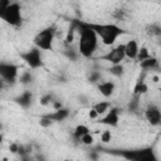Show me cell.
Instances as JSON below:
<instances>
[{
	"instance_id": "cell-1",
	"label": "cell",
	"mask_w": 161,
	"mask_h": 161,
	"mask_svg": "<svg viewBox=\"0 0 161 161\" xmlns=\"http://www.w3.org/2000/svg\"><path fill=\"white\" fill-rule=\"evenodd\" d=\"M77 28V31L79 33V39H78V50H79V54L80 57L86 58V59H89L94 55L97 48H98V36L97 34L89 29L83 20H78V19H74L72 20Z\"/></svg>"
},
{
	"instance_id": "cell-2",
	"label": "cell",
	"mask_w": 161,
	"mask_h": 161,
	"mask_svg": "<svg viewBox=\"0 0 161 161\" xmlns=\"http://www.w3.org/2000/svg\"><path fill=\"white\" fill-rule=\"evenodd\" d=\"M84 24L97 34L98 39H101V42L104 45H113L121 35L126 34V30L123 28H121L119 25L113 24V23L102 24V23L84 21Z\"/></svg>"
},
{
	"instance_id": "cell-3",
	"label": "cell",
	"mask_w": 161,
	"mask_h": 161,
	"mask_svg": "<svg viewBox=\"0 0 161 161\" xmlns=\"http://www.w3.org/2000/svg\"><path fill=\"white\" fill-rule=\"evenodd\" d=\"M113 155H117L128 161H157V156L152 147H143L136 150H119V151H109Z\"/></svg>"
},
{
	"instance_id": "cell-4",
	"label": "cell",
	"mask_w": 161,
	"mask_h": 161,
	"mask_svg": "<svg viewBox=\"0 0 161 161\" xmlns=\"http://www.w3.org/2000/svg\"><path fill=\"white\" fill-rule=\"evenodd\" d=\"M55 34H57V28H55V25H48V26H45V28L42 29L40 31H38V33L35 34V36L33 38L34 47L39 48L42 52L53 50Z\"/></svg>"
},
{
	"instance_id": "cell-5",
	"label": "cell",
	"mask_w": 161,
	"mask_h": 161,
	"mask_svg": "<svg viewBox=\"0 0 161 161\" xmlns=\"http://www.w3.org/2000/svg\"><path fill=\"white\" fill-rule=\"evenodd\" d=\"M0 19L10 26L19 28L23 24V9L16 1H11L5 9L0 11Z\"/></svg>"
},
{
	"instance_id": "cell-6",
	"label": "cell",
	"mask_w": 161,
	"mask_h": 161,
	"mask_svg": "<svg viewBox=\"0 0 161 161\" xmlns=\"http://www.w3.org/2000/svg\"><path fill=\"white\" fill-rule=\"evenodd\" d=\"M20 67L15 63L10 62H0V78L6 83V84H15L18 82Z\"/></svg>"
},
{
	"instance_id": "cell-7",
	"label": "cell",
	"mask_w": 161,
	"mask_h": 161,
	"mask_svg": "<svg viewBox=\"0 0 161 161\" xmlns=\"http://www.w3.org/2000/svg\"><path fill=\"white\" fill-rule=\"evenodd\" d=\"M20 58L33 70L43 67V54H42V50L36 47H33V48L28 49L26 52L20 53Z\"/></svg>"
},
{
	"instance_id": "cell-8",
	"label": "cell",
	"mask_w": 161,
	"mask_h": 161,
	"mask_svg": "<svg viewBox=\"0 0 161 161\" xmlns=\"http://www.w3.org/2000/svg\"><path fill=\"white\" fill-rule=\"evenodd\" d=\"M125 58H126V55H125V44L121 43V44L113 47L112 49H109L103 55H99V57L94 58V60H102V62H107L109 64H118V63H122L125 60Z\"/></svg>"
},
{
	"instance_id": "cell-9",
	"label": "cell",
	"mask_w": 161,
	"mask_h": 161,
	"mask_svg": "<svg viewBox=\"0 0 161 161\" xmlns=\"http://www.w3.org/2000/svg\"><path fill=\"white\" fill-rule=\"evenodd\" d=\"M97 122L99 125H104L108 127H118L119 123V108L118 107H112L102 116L97 118Z\"/></svg>"
},
{
	"instance_id": "cell-10",
	"label": "cell",
	"mask_w": 161,
	"mask_h": 161,
	"mask_svg": "<svg viewBox=\"0 0 161 161\" xmlns=\"http://www.w3.org/2000/svg\"><path fill=\"white\" fill-rule=\"evenodd\" d=\"M145 118L146 121L153 126V127H157L160 123H161V111H160V107L155 103H150L146 109H145Z\"/></svg>"
},
{
	"instance_id": "cell-11",
	"label": "cell",
	"mask_w": 161,
	"mask_h": 161,
	"mask_svg": "<svg viewBox=\"0 0 161 161\" xmlns=\"http://www.w3.org/2000/svg\"><path fill=\"white\" fill-rule=\"evenodd\" d=\"M13 101L23 109H28L30 108L31 103H33V92L30 89H24L20 94H18L16 97L13 98Z\"/></svg>"
},
{
	"instance_id": "cell-12",
	"label": "cell",
	"mask_w": 161,
	"mask_h": 161,
	"mask_svg": "<svg viewBox=\"0 0 161 161\" xmlns=\"http://www.w3.org/2000/svg\"><path fill=\"white\" fill-rule=\"evenodd\" d=\"M69 114H70V109L67 108V107H62L59 109H54L53 112H48V113H45L43 116L49 118L54 123V122H62V121L67 119L69 117Z\"/></svg>"
},
{
	"instance_id": "cell-13",
	"label": "cell",
	"mask_w": 161,
	"mask_h": 161,
	"mask_svg": "<svg viewBox=\"0 0 161 161\" xmlns=\"http://www.w3.org/2000/svg\"><path fill=\"white\" fill-rule=\"evenodd\" d=\"M96 86H97L98 92L104 98H109L116 91V83L113 80H102V82H98Z\"/></svg>"
},
{
	"instance_id": "cell-14",
	"label": "cell",
	"mask_w": 161,
	"mask_h": 161,
	"mask_svg": "<svg viewBox=\"0 0 161 161\" xmlns=\"http://www.w3.org/2000/svg\"><path fill=\"white\" fill-rule=\"evenodd\" d=\"M145 77H146V72L142 70V73L140 74L137 82H136L135 86H133L132 94H135V96H141V97H142L143 94H146V93L148 92V84H147L146 80H145Z\"/></svg>"
},
{
	"instance_id": "cell-15",
	"label": "cell",
	"mask_w": 161,
	"mask_h": 161,
	"mask_svg": "<svg viewBox=\"0 0 161 161\" xmlns=\"http://www.w3.org/2000/svg\"><path fill=\"white\" fill-rule=\"evenodd\" d=\"M138 43L136 39H130L127 43H125V55L130 60H136L137 53H138Z\"/></svg>"
},
{
	"instance_id": "cell-16",
	"label": "cell",
	"mask_w": 161,
	"mask_h": 161,
	"mask_svg": "<svg viewBox=\"0 0 161 161\" xmlns=\"http://www.w3.org/2000/svg\"><path fill=\"white\" fill-rule=\"evenodd\" d=\"M63 55L70 60V62H77L80 57L79 54V50H78V47L74 45V44H69V45H64V50H63Z\"/></svg>"
},
{
	"instance_id": "cell-17",
	"label": "cell",
	"mask_w": 161,
	"mask_h": 161,
	"mask_svg": "<svg viewBox=\"0 0 161 161\" xmlns=\"http://www.w3.org/2000/svg\"><path fill=\"white\" fill-rule=\"evenodd\" d=\"M140 64V68L145 72H148V70H153V69H158V59L153 55L138 62Z\"/></svg>"
},
{
	"instance_id": "cell-18",
	"label": "cell",
	"mask_w": 161,
	"mask_h": 161,
	"mask_svg": "<svg viewBox=\"0 0 161 161\" xmlns=\"http://www.w3.org/2000/svg\"><path fill=\"white\" fill-rule=\"evenodd\" d=\"M106 70L113 75V77H117V78H122L123 74H125V67L122 63H118V64H111L108 68H106Z\"/></svg>"
},
{
	"instance_id": "cell-19",
	"label": "cell",
	"mask_w": 161,
	"mask_h": 161,
	"mask_svg": "<svg viewBox=\"0 0 161 161\" xmlns=\"http://www.w3.org/2000/svg\"><path fill=\"white\" fill-rule=\"evenodd\" d=\"M91 108H93L98 113V116H102V114H104L111 108V102H108V101H99V102L94 103Z\"/></svg>"
},
{
	"instance_id": "cell-20",
	"label": "cell",
	"mask_w": 161,
	"mask_h": 161,
	"mask_svg": "<svg viewBox=\"0 0 161 161\" xmlns=\"http://www.w3.org/2000/svg\"><path fill=\"white\" fill-rule=\"evenodd\" d=\"M18 80L24 84V86H29L33 83L34 80V75L31 73V70H23L21 73H19V77H18Z\"/></svg>"
},
{
	"instance_id": "cell-21",
	"label": "cell",
	"mask_w": 161,
	"mask_h": 161,
	"mask_svg": "<svg viewBox=\"0 0 161 161\" xmlns=\"http://www.w3.org/2000/svg\"><path fill=\"white\" fill-rule=\"evenodd\" d=\"M89 131H91V130H89V127H88L87 125L79 123V125H77V126L74 127V130H73V138L79 142V138H80L84 133H87V132H89Z\"/></svg>"
},
{
	"instance_id": "cell-22",
	"label": "cell",
	"mask_w": 161,
	"mask_h": 161,
	"mask_svg": "<svg viewBox=\"0 0 161 161\" xmlns=\"http://www.w3.org/2000/svg\"><path fill=\"white\" fill-rule=\"evenodd\" d=\"M77 31V28L74 25L73 21H70V25L67 30V34H65V38H64V45H69V44H73L74 42V34Z\"/></svg>"
},
{
	"instance_id": "cell-23",
	"label": "cell",
	"mask_w": 161,
	"mask_h": 161,
	"mask_svg": "<svg viewBox=\"0 0 161 161\" xmlns=\"http://www.w3.org/2000/svg\"><path fill=\"white\" fill-rule=\"evenodd\" d=\"M140 101H141V96H132V98L128 102V111L130 112H136L140 107Z\"/></svg>"
},
{
	"instance_id": "cell-24",
	"label": "cell",
	"mask_w": 161,
	"mask_h": 161,
	"mask_svg": "<svg viewBox=\"0 0 161 161\" xmlns=\"http://www.w3.org/2000/svg\"><path fill=\"white\" fill-rule=\"evenodd\" d=\"M54 99H55L54 94H53L52 92H48V93H45V94H43V96L40 97L39 102H40L42 106H49V104H52V102H53Z\"/></svg>"
},
{
	"instance_id": "cell-25",
	"label": "cell",
	"mask_w": 161,
	"mask_h": 161,
	"mask_svg": "<svg viewBox=\"0 0 161 161\" xmlns=\"http://www.w3.org/2000/svg\"><path fill=\"white\" fill-rule=\"evenodd\" d=\"M79 142H80L82 145H84V146H92L93 142H94V137H93V135L91 133V131L87 132V133H84V135L79 138Z\"/></svg>"
},
{
	"instance_id": "cell-26",
	"label": "cell",
	"mask_w": 161,
	"mask_h": 161,
	"mask_svg": "<svg viewBox=\"0 0 161 161\" xmlns=\"http://www.w3.org/2000/svg\"><path fill=\"white\" fill-rule=\"evenodd\" d=\"M101 78H102V74L98 69L96 70H91L89 75H88V82L89 83H93V84H97L98 82H101Z\"/></svg>"
},
{
	"instance_id": "cell-27",
	"label": "cell",
	"mask_w": 161,
	"mask_h": 161,
	"mask_svg": "<svg viewBox=\"0 0 161 161\" xmlns=\"http://www.w3.org/2000/svg\"><path fill=\"white\" fill-rule=\"evenodd\" d=\"M148 57H151V53H150V50L146 47L138 48V53H137V57H136V60L137 62H141V60H143V59H146Z\"/></svg>"
},
{
	"instance_id": "cell-28",
	"label": "cell",
	"mask_w": 161,
	"mask_h": 161,
	"mask_svg": "<svg viewBox=\"0 0 161 161\" xmlns=\"http://www.w3.org/2000/svg\"><path fill=\"white\" fill-rule=\"evenodd\" d=\"M147 31L150 35H155V36H160L161 35V28L160 25L156 23V24H151L148 28H147Z\"/></svg>"
},
{
	"instance_id": "cell-29",
	"label": "cell",
	"mask_w": 161,
	"mask_h": 161,
	"mask_svg": "<svg viewBox=\"0 0 161 161\" xmlns=\"http://www.w3.org/2000/svg\"><path fill=\"white\" fill-rule=\"evenodd\" d=\"M99 140H101L102 143H109L112 141V132H111V130H104L101 133Z\"/></svg>"
},
{
	"instance_id": "cell-30",
	"label": "cell",
	"mask_w": 161,
	"mask_h": 161,
	"mask_svg": "<svg viewBox=\"0 0 161 161\" xmlns=\"http://www.w3.org/2000/svg\"><path fill=\"white\" fill-rule=\"evenodd\" d=\"M39 125L42 126V127H44V128H48V127H50L52 125H53V122L49 119V118H47V117H44L43 114L40 116V119H39Z\"/></svg>"
},
{
	"instance_id": "cell-31",
	"label": "cell",
	"mask_w": 161,
	"mask_h": 161,
	"mask_svg": "<svg viewBox=\"0 0 161 161\" xmlns=\"http://www.w3.org/2000/svg\"><path fill=\"white\" fill-rule=\"evenodd\" d=\"M18 150H19V142H11V143L9 145V151H10L11 153L16 155Z\"/></svg>"
},
{
	"instance_id": "cell-32",
	"label": "cell",
	"mask_w": 161,
	"mask_h": 161,
	"mask_svg": "<svg viewBox=\"0 0 161 161\" xmlns=\"http://www.w3.org/2000/svg\"><path fill=\"white\" fill-rule=\"evenodd\" d=\"M52 107H53V109H59V108H62V107H64V106H63V103H62L60 101L54 99V101L52 102Z\"/></svg>"
},
{
	"instance_id": "cell-33",
	"label": "cell",
	"mask_w": 161,
	"mask_h": 161,
	"mask_svg": "<svg viewBox=\"0 0 161 161\" xmlns=\"http://www.w3.org/2000/svg\"><path fill=\"white\" fill-rule=\"evenodd\" d=\"M88 117H89L91 119H97L99 116H98V113H97L93 108H91V109H89V112H88Z\"/></svg>"
},
{
	"instance_id": "cell-34",
	"label": "cell",
	"mask_w": 161,
	"mask_h": 161,
	"mask_svg": "<svg viewBox=\"0 0 161 161\" xmlns=\"http://www.w3.org/2000/svg\"><path fill=\"white\" fill-rule=\"evenodd\" d=\"M10 3H11V0H0V11L3 9H5Z\"/></svg>"
},
{
	"instance_id": "cell-35",
	"label": "cell",
	"mask_w": 161,
	"mask_h": 161,
	"mask_svg": "<svg viewBox=\"0 0 161 161\" xmlns=\"http://www.w3.org/2000/svg\"><path fill=\"white\" fill-rule=\"evenodd\" d=\"M88 157L91 158V160H97L99 156H98V153H97V151H91V153L88 155Z\"/></svg>"
},
{
	"instance_id": "cell-36",
	"label": "cell",
	"mask_w": 161,
	"mask_h": 161,
	"mask_svg": "<svg viewBox=\"0 0 161 161\" xmlns=\"http://www.w3.org/2000/svg\"><path fill=\"white\" fill-rule=\"evenodd\" d=\"M78 99H79V102H82L83 104H84V103H87V101H88V99H87V97H86V96H83V94H80V96L78 97Z\"/></svg>"
},
{
	"instance_id": "cell-37",
	"label": "cell",
	"mask_w": 161,
	"mask_h": 161,
	"mask_svg": "<svg viewBox=\"0 0 161 161\" xmlns=\"http://www.w3.org/2000/svg\"><path fill=\"white\" fill-rule=\"evenodd\" d=\"M152 82H153V83H157V82H158V75H153V77H152Z\"/></svg>"
},
{
	"instance_id": "cell-38",
	"label": "cell",
	"mask_w": 161,
	"mask_h": 161,
	"mask_svg": "<svg viewBox=\"0 0 161 161\" xmlns=\"http://www.w3.org/2000/svg\"><path fill=\"white\" fill-rule=\"evenodd\" d=\"M3 140H4V135H3V132H0V147H1V143H3Z\"/></svg>"
},
{
	"instance_id": "cell-39",
	"label": "cell",
	"mask_w": 161,
	"mask_h": 161,
	"mask_svg": "<svg viewBox=\"0 0 161 161\" xmlns=\"http://www.w3.org/2000/svg\"><path fill=\"white\" fill-rule=\"evenodd\" d=\"M4 131V123L0 121V132H3Z\"/></svg>"
},
{
	"instance_id": "cell-40",
	"label": "cell",
	"mask_w": 161,
	"mask_h": 161,
	"mask_svg": "<svg viewBox=\"0 0 161 161\" xmlns=\"http://www.w3.org/2000/svg\"><path fill=\"white\" fill-rule=\"evenodd\" d=\"M24 1H29V0H24Z\"/></svg>"
}]
</instances>
